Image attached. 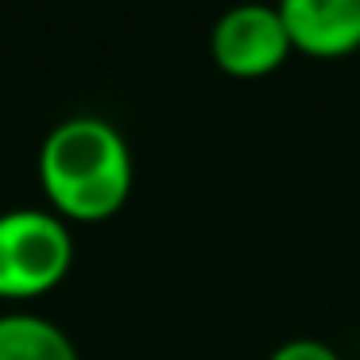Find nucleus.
I'll return each mask as SVG.
<instances>
[{"instance_id":"obj_1","label":"nucleus","mask_w":360,"mask_h":360,"mask_svg":"<svg viewBox=\"0 0 360 360\" xmlns=\"http://www.w3.org/2000/svg\"><path fill=\"white\" fill-rule=\"evenodd\" d=\"M39 174L51 202L66 217H109L132 186V151L117 124L82 112L47 132L39 148Z\"/></svg>"},{"instance_id":"obj_2","label":"nucleus","mask_w":360,"mask_h":360,"mask_svg":"<svg viewBox=\"0 0 360 360\" xmlns=\"http://www.w3.org/2000/svg\"><path fill=\"white\" fill-rule=\"evenodd\" d=\"M74 240L63 217L47 210L0 213V295L24 298L55 287L66 275Z\"/></svg>"},{"instance_id":"obj_3","label":"nucleus","mask_w":360,"mask_h":360,"mask_svg":"<svg viewBox=\"0 0 360 360\" xmlns=\"http://www.w3.org/2000/svg\"><path fill=\"white\" fill-rule=\"evenodd\" d=\"M290 47L295 43H290L279 4H264V0L233 4L213 24V58H217L221 70L240 74V78L275 70Z\"/></svg>"},{"instance_id":"obj_4","label":"nucleus","mask_w":360,"mask_h":360,"mask_svg":"<svg viewBox=\"0 0 360 360\" xmlns=\"http://www.w3.org/2000/svg\"><path fill=\"white\" fill-rule=\"evenodd\" d=\"M290 43L310 55H345L360 47V0H283Z\"/></svg>"},{"instance_id":"obj_5","label":"nucleus","mask_w":360,"mask_h":360,"mask_svg":"<svg viewBox=\"0 0 360 360\" xmlns=\"http://www.w3.org/2000/svg\"><path fill=\"white\" fill-rule=\"evenodd\" d=\"M0 360H78L70 333L35 310L0 314Z\"/></svg>"},{"instance_id":"obj_6","label":"nucleus","mask_w":360,"mask_h":360,"mask_svg":"<svg viewBox=\"0 0 360 360\" xmlns=\"http://www.w3.org/2000/svg\"><path fill=\"white\" fill-rule=\"evenodd\" d=\"M267 360H341L333 345L318 341V337H290V341L275 345Z\"/></svg>"}]
</instances>
